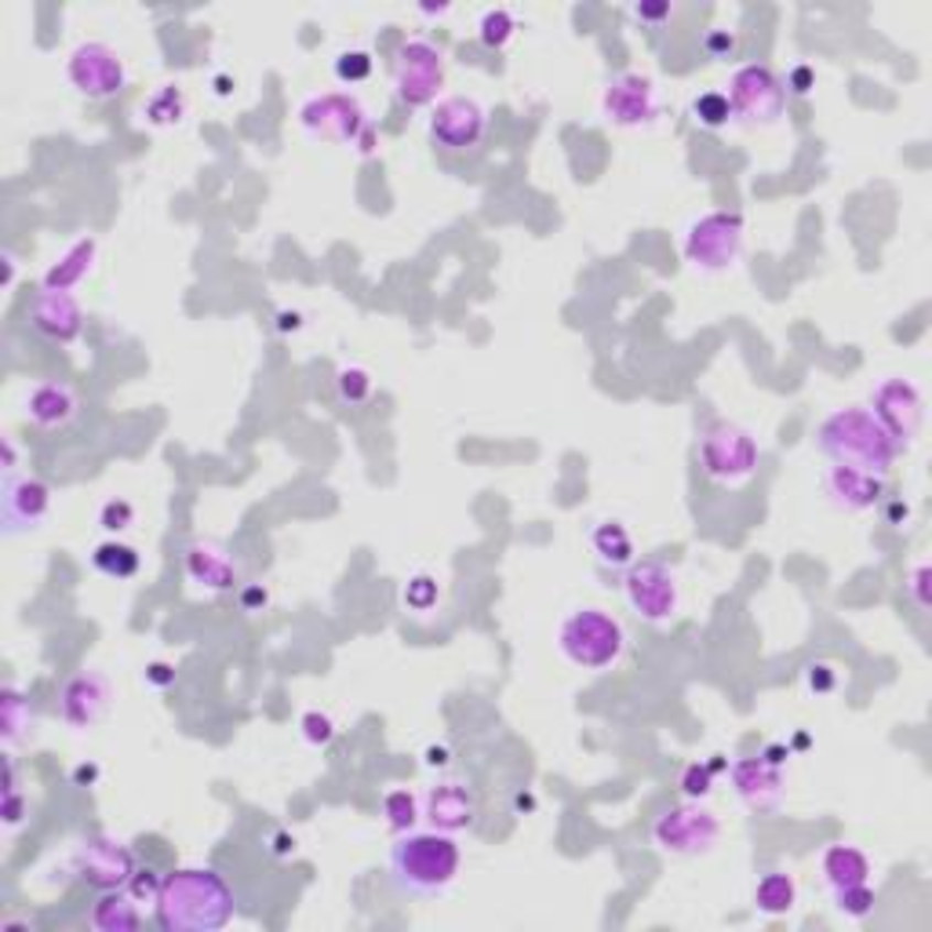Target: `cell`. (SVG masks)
Segmentation results:
<instances>
[{
	"label": "cell",
	"instance_id": "6da1fadb",
	"mask_svg": "<svg viewBox=\"0 0 932 932\" xmlns=\"http://www.w3.org/2000/svg\"><path fill=\"white\" fill-rule=\"evenodd\" d=\"M158 925L169 932H219L234 922L237 896L212 867H178L164 875L158 903Z\"/></svg>",
	"mask_w": 932,
	"mask_h": 932
},
{
	"label": "cell",
	"instance_id": "7a4b0ae2",
	"mask_svg": "<svg viewBox=\"0 0 932 932\" xmlns=\"http://www.w3.org/2000/svg\"><path fill=\"white\" fill-rule=\"evenodd\" d=\"M463 853L448 831H404L390 845V881L404 896H441L459 878Z\"/></svg>",
	"mask_w": 932,
	"mask_h": 932
},
{
	"label": "cell",
	"instance_id": "3957f363",
	"mask_svg": "<svg viewBox=\"0 0 932 932\" xmlns=\"http://www.w3.org/2000/svg\"><path fill=\"white\" fill-rule=\"evenodd\" d=\"M816 448L834 466H853V470H867L878 477H886L896 456H900V448L892 445V437L867 409L831 412L816 430Z\"/></svg>",
	"mask_w": 932,
	"mask_h": 932
},
{
	"label": "cell",
	"instance_id": "277c9868",
	"mask_svg": "<svg viewBox=\"0 0 932 932\" xmlns=\"http://www.w3.org/2000/svg\"><path fill=\"white\" fill-rule=\"evenodd\" d=\"M557 652L579 671H608L627 652L624 624L605 608H576L557 627Z\"/></svg>",
	"mask_w": 932,
	"mask_h": 932
},
{
	"label": "cell",
	"instance_id": "5b68a950",
	"mask_svg": "<svg viewBox=\"0 0 932 932\" xmlns=\"http://www.w3.org/2000/svg\"><path fill=\"white\" fill-rule=\"evenodd\" d=\"M700 470L722 488H739L758 474L761 466V448L755 434L739 423L718 420L703 430L700 448H696Z\"/></svg>",
	"mask_w": 932,
	"mask_h": 932
},
{
	"label": "cell",
	"instance_id": "8992f818",
	"mask_svg": "<svg viewBox=\"0 0 932 932\" xmlns=\"http://www.w3.org/2000/svg\"><path fill=\"white\" fill-rule=\"evenodd\" d=\"M299 124L310 139L317 142H336V147H357L361 153L372 150L376 131L368 121L365 106L346 91H325V95H310L299 110Z\"/></svg>",
	"mask_w": 932,
	"mask_h": 932
},
{
	"label": "cell",
	"instance_id": "52a82bcc",
	"mask_svg": "<svg viewBox=\"0 0 932 932\" xmlns=\"http://www.w3.org/2000/svg\"><path fill=\"white\" fill-rule=\"evenodd\" d=\"M685 259L700 273H725L733 270L739 256H744V215L739 212H707L685 230V245H681Z\"/></svg>",
	"mask_w": 932,
	"mask_h": 932
},
{
	"label": "cell",
	"instance_id": "ba28073f",
	"mask_svg": "<svg viewBox=\"0 0 932 932\" xmlns=\"http://www.w3.org/2000/svg\"><path fill=\"white\" fill-rule=\"evenodd\" d=\"M728 106L733 117L747 128H769L787 110L783 77L769 63H744L728 77Z\"/></svg>",
	"mask_w": 932,
	"mask_h": 932
},
{
	"label": "cell",
	"instance_id": "9c48e42d",
	"mask_svg": "<svg viewBox=\"0 0 932 932\" xmlns=\"http://www.w3.org/2000/svg\"><path fill=\"white\" fill-rule=\"evenodd\" d=\"M652 838L671 856H707L722 838V820L711 809L685 798L652 823Z\"/></svg>",
	"mask_w": 932,
	"mask_h": 932
},
{
	"label": "cell",
	"instance_id": "30bf717a",
	"mask_svg": "<svg viewBox=\"0 0 932 932\" xmlns=\"http://www.w3.org/2000/svg\"><path fill=\"white\" fill-rule=\"evenodd\" d=\"M867 412L881 423V430L892 437L896 448H911L918 434H922V420H925V401L922 390L914 387L911 379L903 376H889L881 379L875 393L867 401Z\"/></svg>",
	"mask_w": 932,
	"mask_h": 932
},
{
	"label": "cell",
	"instance_id": "8fae6325",
	"mask_svg": "<svg viewBox=\"0 0 932 932\" xmlns=\"http://www.w3.org/2000/svg\"><path fill=\"white\" fill-rule=\"evenodd\" d=\"M624 594L627 605L644 619V624H667L681 608V583L663 561L641 557L624 572Z\"/></svg>",
	"mask_w": 932,
	"mask_h": 932
},
{
	"label": "cell",
	"instance_id": "7c38bea8",
	"mask_svg": "<svg viewBox=\"0 0 932 932\" xmlns=\"http://www.w3.org/2000/svg\"><path fill=\"white\" fill-rule=\"evenodd\" d=\"M441 88H445V55L430 41H409L398 47V63H393V91L404 106L420 110L434 106Z\"/></svg>",
	"mask_w": 932,
	"mask_h": 932
},
{
	"label": "cell",
	"instance_id": "4fadbf2b",
	"mask_svg": "<svg viewBox=\"0 0 932 932\" xmlns=\"http://www.w3.org/2000/svg\"><path fill=\"white\" fill-rule=\"evenodd\" d=\"M66 80L85 99H113L128 85V66L117 47L102 41H85L66 58Z\"/></svg>",
	"mask_w": 932,
	"mask_h": 932
},
{
	"label": "cell",
	"instance_id": "5bb4252c",
	"mask_svg": "<svg viewBox=\"0 0 932 932\" xmlns=\"http://www.w3.org/2000/svg\"><path fill=\"white\" fill-rule=\"evenodd\" d=\"M430 142L448 153L474 150L488 131V113L485 106L470 99V95H448V99L434 102V110L426 117Z\"/></svg>",
	"mask_w": 932,
	"mask_h": 932
},
{
	"label": "cell",
	"instance_id": "9a60e30c",
	"mask_svg": "<svg viewBox=\"0 0 932 932\" xmlns=\"http://www.w3.org/2000/svg\"><path fill=\"white\" fill-rule=\"evenodd\" d=\"M80 881H88L91 889L110 892V889H124L131 875L139 870L136 853L113 834H91V838L80 842L77 859H74Z\"/></svg>",
	"mask_w": 932,
	"mask_h": 932
},
{
	"label": "cell",
	"instance_id": "2e32d148",
	"mask_svg": "<svg viewBox=\"0 0 932 932\" xmlns=\"http://www.w3.org/2000/svg\"><path fill=\"white\" fill-rule=\"evenodd\" d=\"M602 113L616 128H649L660 121V95H655L652 77L644 74H619L602 91Z\"/></svg>",
	"mask_w": 932,
	"mask_h": 932
},
{
	"label": "cell",
	"instance_id": "e0dca14e",
	"mask_svg": "<svg viewBox=\"0 0 932 932\" xmlns=\"http://www.w3.org/2000/svg\"><path fill=\"white\" fill-rule=\"evenodd\" d=\"M113 703V681L102 671H80L58 689V718H63L74 733L95 728Z\"/></svg>",
	"mask_w": 932,
	"mask_h": 932
},
{
	"label": "cell",
	"instance_id": "ac0fdd59",
	"mask_svg": "<svg viewBox=\"0 0 932 932\" xmlns=\"http://www.w3.org/2000/svg\"><path fill=\"white\" fill-rule=\"evenodd\" d=\"M52 513V485L41 477H8L0 499V529L4 535L37 532Z\"/></svg>",
	"mask_w": 932,
	"mask_h": 932
},
{
	"label": "cell",
	"instance_id": "d6986e66",
	"mask_svg": "<svg viewBox=\"0 0 932 932\" xmlns=\"http://www.w3.org/2000/svg\"><path fill=\"white\" fill-rule=\"evenodd\" d=\"M728 780H733L736 798L755 812H772L787 798V776L780 765H769L758 758H736L728 765Z\"/></svg>",
	"mask_w": 932,
	"mask_h": 932
},
{
	"label": "cell",
	"instance_id": "ffe728a7",
	"mask_svg": "<svg viewBox=\"0 0 932 932\" xmlns=\"http://www.w3.org/2000/svg\"><path fill=\"white\" fill-rule=\"evenodd\" d=\"M477 794L474 787L459 780V776H452V780H437L434 787L426 791L423 798V816L434 823V831H466L477 823Z\"/></svg>",
	"mask_w": 932,
	"mask_h": 932
},
{
	"label": "cell",
	"instance_id": "44dd1931",
	"mask_svg": "<svg viewBox=\"0 0 932 932\" xmlns=\"http://www.w3.org/2000/svg\"><path fill=\"white\" fill-rule=\"evenodd\" d=\"M30 325L37 328L44 339L69 346L74 339H80V332H85V310H80L74 292L41 289L37 299L30 303Z\"/></svg>",
	"mask_w": 932,
	"mask_h": 932
},
{
	"label": "cell",
	"instance_id": "7402d4cb",
	"mask_svg": "<svg viewBox=\"0 0 932 932\" xmlns=\"http://www.w3.org/2000/svg\"><path fill=\"white\" fill-rule=\"evenodd\" d=\"M22 412L26 420L41 430H63L80 415V398L77 390L63 379H41L33 382L22 398Z\"/></svg>",
	"mask_w": 932,
	"mask_h": 932
},
{
	"label": "cell",
	"instance_id": "603a6c76",
	"mask_svg": "<svg viewBox=\"0 0 932 932\" xmlns=\"http://www.w3.org/2000/svg\"><path fill=\"white\" fill-rule=\"evenodd\" d=\"M186 576L189 583H197V587L223 594L241 583V565H237V557L226 551L223 543L197 540L186 546Z\"/></svg>",
	"mask_w": 932,
	"mask_h": 932
},
{
	"label": "cell",
	"instance_id": "cb8c5ba5",
	"mask_svg": "<svg viewBox=\"0 0 932 932\" xmlns=\"http://www.w3.org/2000/svg\"><path fill=\"white\" fill-rule=\"evenodd\" d=\"M823 492L838 510L859 513L881 503L886 496V477L867 474V470H853V466H831L827 477H823Z\"/></svg>",
	"mask_w": 932,
	"mask_h": 932
},
{
	"label": "cell",
	"instance_id": "d4e9b609",
	"mask_svg": "<svg viewBox=\"0 0 932 932\" xmlns=\"http://www.w3.org/2000/svg\"><path fill=\"white\" fill-rule=\"evenodd\" d=\"M95 252H99V245H95V237H80L66 248L63 256H58L52 267H47L41 289H52V292H74L80 281L88 278L91 267H95Z\"/></svg>",
	"mask_w": 932,
	"mask_h": 932
},
{
	"label": "cell",
	"instance_id": "484cf974",
	"mask_svg": "<svg viewBox=\"0 0 932 932\" xmlns=\"http://www.w3.org/2000/svg\"><path fill=\"white\" fill-rule=\"evenodd\" d=\"M820 870H823V881H827L831 892L870 881V859H867V853H864V848H856V845H845V842L831 845L827 853H823Z\"/></svg>",
	"mask_w": 932,
	"mask_h": 932
},
{
	"label": "cell",
	"instance_id": "4316f807",
	"mask_svg": "<svg viewBox=\"0 0 932 932\" xmlns=\"http://www.w3.org/2000/svg\"><path fill=\"white\" fill-rule=\"evenodd\" d=\"M590 546H594V554H597V561H602L605 568H627V565H635V561H638L635 557V535H630L627 524L616 521V518L594 524Z\"/></svg>",
	"mask_w": 932,
	"mask_h": 932
},
{
	"label": "cell",
	"instance_id": "83f0119b",
	"mask_svg": "<svg viewBox=\"0 0 932 932\" xmlns=\"http://www.w3.org/2000/svg\"><path fill=\"white\" fill-rule=\"evenodd\" d=\"M91 925L99 932H131L142 925L139 900L128 889H110L91 907Z\"/></svg>",
	"mask_w": 932,
	"mask_h": 932
},
{
	"label": "cell",
	"instance_id": "f1b7e54d",
	"mask_svg": "<svg viewBox=\"0 0 932 932\" xmlns=\"http://www.w3.org/2000/svg\"><path fill=\"white\" fill-rule=\"evenodd\" d=\"M798 903V881L787 870H765L755 886V907L769 918L791 914Z\"/></svg>",
	"mask_w": 932,
	"mask_h": 932
},
{
	"label": "cell",
	"instance_id": "f546056e",
	"mask_svg": "<svg viewBox=\"0 0 932 932\" xmlns=\"http://www.w3.org/2000/svg\"><path fill=\"white\" fill-rule=\"evenodd\" d=\"M91 565H95V572H99V576L124 583V579H136V576H139V568H142V554H139L131 543L106 540V543L95 546Z\"/></svg>",
	"mask_w": 932,
	"mask_h": 932
},
{
	"label": "cell",
	"instance_id": "4dcf8cb0",
	"mask_svg": "<svg viewBox=\"0 0 932 932\" xmlns=\"http://www.w3.org/2000/svg\"><path fill=\"white\" fill-rule=\"evenodd\" d=\"M33 728V707L19 689L0 692V739L4 747H15L22 736Z\"/></svg>",
	"mask_w": 932,
	"mask_h": 932
},
{
	"label": "cell",
	"instance_id": "1f68e13d",
	"mask_svg": "<svg viewBox=\"0 0 932 932\" xmlns=\"http://www.w3.org/2000/svg\"><path fill=\"white\" fill-rule=\"evenodd\" d=\"M382 816H387V827L393 834L412 831L423 816V802L415 798L409 787H393V791L382 794Z\"/></svg>",
	"mask_w": 932,
	"mask_h": 932
},
{
	"label": "cell",
	"instance_id": "d6a6232c",
	"mask_svg": "<svg viewBox=\"0 0 932 932\" xmlns=\"http://www.w3.org/2000/svg\"><path fill=\"white\" fill-rule=\"evenodd\" d=\"M183 113H186V95L178 91L175 85L158 88L147 102H142V117H147L150 124H158V128L178 124V121H183Z\"/></svg>",
	"mask_w": 932,
	"mask_h": 932
},
{
	"label": "cell",
	"instance_id": "836d02e7",
	"mask_svg": "<svg viewBox=\"0 0 932 932\" xmlns=\"http://www.w3.org/2000/svg\"><path fill=\"white\" fill-rule=\"evenodd\" d=\"M513 33H518V19H513L510 8H488L481 22H477V41H481L488 52H503L513 41Z\"/></svg>",
	"mask_w": 932,
	"mask_h": 932
},
{
	"label": "cell",
	"instance_id": "e575fe53",
	"mask_svg": "<svg viewBox=\"0 0 932 932\" xmlns=\"http://www.w3.org/2000/svg\"><path fill=\"white\" fill-rule=\"evenodd\" d=\"M372 390H376V379H372V372H368V368H361V365H346V368H339V376H336V398L343 401V404H365L368 398H372Z\"/></svg>",
	"mask_w": 932,
	"mask_h": 932
},
{
	"label": "cell",
	"instance_id": "d590c367",
	"mask_svg": "<svg viewBox=\"0 0 932 932\" xmlns=\"http://www.w3.org/2000/svg\"><path fill=\"white\" fill-rule=\"evenodd\" d=\"M692 117H696L703 128H725L728 121H733L728 95L725 91H700L696 99H692Z\"/></svg>",
	"mask_w": 932,
	"mask_h": 932
},
{
	"label": "cell",
	"instance_id": "8d00e7d4",
	"mask_svg": "<svg viewBox=\"0 0 932 932\" xmlns=\"http://www.w3.org/2000/svg\"><path fill=\"white\" fill-rule=\"evenodd\" d=\"M834 896V907L845 914V918H867L870 911H875V903H878V892L870 889V881H864V886H848V889H838V892H831Z\"/></svg>",
	"mask_w": 932,
	"mask_h": 932
},
{
	"label": "cell",
	"instance_id": "74e56055",
	"mask_svg": "<svg viewBox=\"0 0 932 932\" xmlns=\"http://www.w3.org/2000/svg\"><path fill=\"white\" fill-rule=\"evenodd\" d=\"M299 733L310 747H328L332 739H336V722H332V714L325 711H306L303 718H299Z\"/></svg>",
	"mask_w": 932,
	"mask_h": 932
},
{
	"label": "cell",
	"instance_id": "f35d334b",
	"mask_svg": "<svg viewBox=\"0 0 932 932\" xmlns=\"http://www.w3.org/2000/svg\"><path fill=\"white\" fill-rule=\"evenodd\" d=\"M332 69H336V77L343 80V85H361V80L372 77L376 63L368 52H343V55H336V66Z\"/></svg>",
	"mask_w": 932,
	"mask_h": 932
},
{
	"label": "cell",
	"instance_id": "ab89813d",
	"mask_svg": "<svg viewBox=\"0 0 932 932\" xmlns=\"http://www.w3.org/2000/svg\"><path fill=\"white\" fill-rule=\"evenodd\" d=\"M711 791H714V769L707 761H696L681 772V794L692 798V802H703Z\"/></svg>",
	"mask_w": 932,
	"mask_h": 932
},
{
	"label": "cell",
	"instance_id": "60d3db41",
	"mask_svg": "<svg viewBox=\"0 0 932 932\" xmlns=\"http://www.w3.org/2000/svg\"><path fill=\"white\" fill-rule=\"evenodd\" d=\"M131 521H136V507L121 496L106 499L102 510H99V524L106 532H124V529H131Z\"/></svg>",
	"mask_w": 932,
	"mask_h": 932
},
{
	"label": "cell",
	"instance_id": "b9f144b4",
	"mask_svg": "<svg viewBox=\"0 0 932 932\" xmlns=\"http://www.w3.org/2000/svg\"><path fill=\"white\" fill-rule=\"evenodd\" d=\"M404 605H409L412 613H430V608L437 605V579L415 576L409 587H404Z\"/></svg>",
	"mask_w": 932,
	"mask_h": 932
},
{
	"label": "cell",
	"instance_id": "7bdbcfd3",
	"mask_svg": "<svg viewBox=\"0 0 932 932\" xmlns=\"http://www.w3.org/2000/svg\"><path fill=\"white\" fill-rule=\"evenodd\" d=\"M161 886H164V878H158V870H150V867H139L136 875H131V881H128V892L136 896V900L142 903H158V896H161Z\"/></svg>",
	"mask_w": 932,
	"mask_h": 932
},
{
	"label": "cell",
	"instance_id": "ee69618b",
	"mask_svg": "<svg viewBox=\"0 0 932 932\" xmlns=\"http://www.w3.org/2000/svg\"><path fill=\"white\" fill-rule=\"evenodd\" d=\"M805 685L809 692H816V696H827V692L838 689V671H834L831 663H812L805 671Z\"/></svg>",
	"mask_w": 932,
	"mask_h": 932
},
{
	"label": "cell",
	"instance_id": "f6af8a7d",
	"mask_svg": "<svg viewBox=\"0 0 932 932\" xmlns=\"http://www.w3.org/2000/svg\"><path fill=\"white\" fill-rule=\"evenodd\" d=\"M703 47H707V55L711 58H733L736 55V33L733 30H711L707 37H703Z\"/></svg>",
	"mask_w": 932,
	"mask_h": 932
},
{
	"label": "cell",
	"instance_id": "bcb514c9",
	"mask_svg": "<svg viewBox=\"0 0 932 932\" xmlns=\"http://www.w3.org/2000/svg\"><path fill=\"white\" fill-rule=\"evenodd\" d=\"M0 816H4V827L15 831L22 816H26V798H22L19 787H8L4 791V805H0Z\"/></svg>",
	"mask_w": 932,
	"mask_h": 932
},
{
	"label": "cell",
	"instance_id": "7dc6e473",
	"mask_svg": "<svg viewBox=\"0 0 932 932\" xmlns=\"http://www.w3.org/2000/svg\"><path fill=\"white\" fill-rule=\"evenodd\" d=\"M929 579H932V568L929 565H918L911 576H907V594H911V602L918 605V608H929Z\"/></svg>",
	"mask_w": 932,
	"mask_h": 932
},
{
	"label": "cell",
	"instance_id": "c3c4849f",
	"mask_svg": "<svg viewBox=\"0 0 932 932\" xmlns=\"http://www.w3.org/2000/svg\"><path fill=\"white\" fill-rule=\"evenodd\" d=\"M783 88H791V91H798V95H809L812 88H816V74H812V66L798 63V66L791 69V74H787Z\"/></svg>",
	"mask_w": 932,
	"mask_h": 932
},
{
	"label": "cell",
	"instance_id": "681fc988",
	"mask_svg": "<svg viewBox=\"0 0 932 932\" xmlns=\"http://www.w3.org/2000/svg\"><path fill=\"white\" fill-rule=\"evenodd\" d=\"M635 15L641 22H649V26H663V22L674 15V8L663 4V0H660V4H644V0H641V4H635Z\"/></svg>",
	"mask_w": 932,
	"mask_h": 932
},
{
	"label": "cell",
	"instance_id": "f907efd6",
	"mask_svg": "<svg viewBox=\"0 0 932 932\" xmlns=\"http://www.w3.org/2000/svg\"><path fill=\"white\" fill-rule=\"evenodd\" d=\"M267 605H270V590L267 587H259V583H248V587H241V608H245V613H262Z\"/></svg>",
	"mask_w": 932,
	"mask_h": 932
},
{
	"label": "cell",
	"instance_id": "816d5d0a",
	"mask_svg": "<svg viewBox=\"0 0 932 932\" xmlns=\"http://www.w3.org/2000/svg\"><path fill=\"white\" fill-rule=\"evenodd\" d=\"M147 681L153 689H169V685H175V667H169V663H150L147 667Z\"/></svg>",
	"mask_w": 932,
	"mask_h": 932
},
{
	"label": "cell",
	"instance_id": "f5cc1de1",
	"mask_svg": "<svg viewBox=\"0 0 932 932\" xmlns=\"http://www.w3.org/2000/svg\"><path fill=\"white\" fill-rule=\"evenodd\" d=\"M0 448H4V463H0V470H4V481H8V477H15L19 452H15V441L11 437H0Z\"/></svg>",
	"mask_w": 932,
	"mask_h": 932
},
{
	"label": "cell",
	"instance_id": "db71d44e",
	"mask_svg": "<svg viewBox=\"0 0 932 932\" xmlns=\"http://www.w3.org/2000/svg\"><path fill=\"white\" fill-rule=\"evenodd\" d=\"M761 758L769 761V765H780V769H783V761L791 758V747H787V744H769V747L761 750Z\"/></svg>",
	"mask_w": 932,
	"mask_h": 932
},
{
	"label": "cell",
	"instance_id": "11a10c76",
	"mask_svg": "<svg viewBox=\"0 0 932 932\" xmlns=\"http://www.w3.org/2000/svg\"><path fill=\"white\" fill-rule=\"evenodd\" d=\"M907 518H911V507L900 503V499H892V503L886 507V521H889V524H903Z\"/></svg>",
	"mask_w": 932,
	"mask_h": 932
},
{
	"label": "cell",
	"instance_id": "9f6ffc18",
	"mask_svg": "<svg viewBox=\"0 0 932 932\" xmlns=\"http://www.w3.org/2000/svg\"><path fill=\"white\" fill-rule=\"evenodd\" d=\"M426 765H430V769H445V765H448V747H426Z\"/></svg>",
	"mask_w": 932,
	"mask_h": 932
},
{
	"label": "cell",
	"instance_id": "6f0895ef",
	"mask_svg": "<svg viewBox=\"0 0 932 932\" xmlns=\"http://www.w3.org/2000/svg\"><path fill=\"white\" fill-rule=\"evenodd\" d=\"M74 780H77L80 787L95 783V780H99V765H80V769L74 772Z\"/></svg>",
	"mask_w": 932,
	"mask_h": 932
},
{
	"label": "cell",
	"instance_id": "680465c9",
	"mask_svg": "<svg viewBox=\"0 0 932 932\" xmlns=\"http://www.w3.org/2000/svg\"><path fill=\"white\" fill-rule=\"evenodd\" d=\"M295 848V838H289V834H278V838H273V853L278 856H289Z\"/></svg>",
	"mask_w": 932,
	"mask_h": 932
},
{
	"label": "cell",
	"instance_id": "91938a15",
	"mask_svg": "<svg viewBox=\"0 0 932 932\" xmlns=\"http://www.w3.org/2000/svg\"><path fill=\"white\" fill-rule=\"evenodd\" d=\"M278 328L281 332H295L299 328V314H289V310H284V314L278 317Z\"/></svg>",
	"mask_w": 932,
	"mask_h": 932
},
{
	"label": "cell",
	"instance_id": "94428289",
	"mask_svg": "<svg viewBox=\"0 0 932 932\" xmlns=\"http://www.w3.org/2000/svg\"><path fill=\"white\" fill-rule=\"evenodd\" d=\"M11 281H15V259H11V252H4V289H11Z\"/></svg>",
	"mask_w": 932,
	"mask_h": 932
},
{
	"label": "cell",
	"instance_id": "6125c7cd",
	"mask_svg": "<svg viewBox=\"0 0 932 932\" xmlns=\"http://www.w3.org/2000/svg\"><path fill=\"white\" fill-rule=\"evenodd\" d=\"M513 805H518V812H532V809H535V798H532V794H518V798H513Z\"/></svg>",
	"mask_w": 932,
	"mask_h": 932
},
{
	"label": "cell",
	"instance_id": "be15d7a7",
	"mask_svg": "<svg viewBox=\"0 0 932 932\" xmlns=\"http://www.w3.org/2000/svg\"><path fill=\"white\" fill-rule=\"evenodd\" d=\"M809 744H812V739H809L805 733H798V736H794V747H798V750H805Z\"/></svg>",
	"mask_w": 932,
	"mask_h": 932
}]
</instances>
